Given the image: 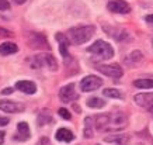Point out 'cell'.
I'll return each instance as SVG.
<instances>
[{"instance_id":"cell-1","label":"cell","mask_w":153,"mask_h":145,"mask_svg":"<svg viewBox=\"0 0 153 145\" xmlns=\"http://www.w3.org/2000/svg\"><path fill=\"white\" fill-rule=\"evenodd\" d=\"M94 33H96V28L93 25H80V27L70 28L66 34V37H68L70 44L80 45V44H84L86 41H88L94 35Z\"/></svg>"},{"instance_id":"cell-2","label":"cell","mask_w":153,"mask_h":145,"mask_svg":"<svg viewBox=\"0 0 153 145\" xmlns=\"http://www.w3.org/2000/svg\"><path fill=\"white\" fill-rule=\"evenodd\" d=\"M87 51L90 54H94L96 56H98L100 59H111L114 56V48L102 40H97L94 44H91L87 48Z\"/></svg>"},{"instance_id":"cell-3","label":"cell","mask_w":153,"mask_h":145,"mask_svg":"<svg viewBox=\"0 0 153 145\" xmlns=\"http://www.w3.org/2000/svg\"><path fill=\"white\" fill-rule=\"evenodd\" d=\"M33 61V68H48L52 72L58 70V62L49 52H39L38 55L34 56Z\"/></svg>"},{"instance_id":"cell-4","label":"cell","mask_w":153,"mask_h":145,"mask_svg":"<svg viewBox=\"0 0 153 145\" xmlns=\"http://www.w3.org/2000/svg\"><path fill=\"white\" fill-rule=\"evenodd\" d=\"M96 69L110 78H121L124 75V70L118 64H104V65H96Z\"/></svg>"},{"instance_id":"cell-5","label":"cell","mask_w":153,"mask_h":145,"mask_svg":"<svg viewBox=\"0 0 153 145\" xmlns=\"http://www.w3.org/2000/svg\"><path fill=\"white\" fill-rule=\"evenodd\" d=\"M27 42L31 48H34V49H39V51H41V49H48V48H49L45 37H44L42 34H38V33H30L28 34Z\"/></svg>"},{"instance_id":"cell-6","label":"cell","mask_w":153,"mask_h":145,"mask_svg":"<svg viewBox=\"0 0 153 145\" xmlns=\"http://www.w3.org/2000/svg\"><path fill=\"white\" fill-rule=\"evenodd\" d=\"M102 84V80L98 78V76H94V75H90V76H86L82 79L80 82V89L83 92H93V90H97L100 86Z\"/></svg>"},{"instance_id":"cell-7","label":"cell","mask_w":153,"mask_h":145,"mask_svg":"<svg viewBox=\"0 0 153 145\" xmlns=\"http://www.w3.org/2000/svg\"><path fill=\"white\" fill-rule=\"evenodd\" d=\"M24 104L19 102H13V100H0V110L10 114H16V113L24 111Z\"/></svg>"},{"instance_id":"cell-8","label":"cell","mask_w":153,"mask_h":145,"mask_svg":"<svg viewBox=\"0 0 153 145\" xmlns=\"http://www.w3.org/2000/svg\"><path fill=\"white\" fill-rule=\"evenodd\" d=\"M107 9L112 11V13H118V14H126L131 11V6L126 3L125 0H110Z\"/></svg>"},{"instance_id":"cell-9","label":"cell","mask_w":153,"mask_h":145,"mask_svg":"<svg viewBox=\"0 0 153 145\" xmlns=\"http://www.w3.org/2000/svg\"><path fill=\"white\" fill-rule=\"evenodd\" d=\"M77 97H79V96H77L76 90H74L73 83L66 84V86H63V87L59 90V99L63 102V103H70V102L76 100Z\"/></svg>"},{"instance_id":"cell-10","label":"cell","mask_w":153,"mask_h":145,"mask_svg":"<svg viewBox=\"0 0 153 145\" xmlns=\"http://www.w3.org/2000/svg\"><path fill=\"white\" fill-rule=\"evenodd\" d=\"M111 123V116L110 114H98L94 117V128L98 131H105L107 127Z\"/></svg>"},{"instance_id":"cell-11","label":"cell","mask_w":153,"mask_h":145,"mask_svg":"<svg viewBox=\"0 0 153 145\" xmlns=\"http://www.w3.org/2000/svg\"><path fill=\"white\" fill-rule=\"evenodd\" d=\"M135 103L140 107L149 108L153 106V93H138L135 94Z\"/></svg>"},{"instance_id":"cell-12","label":"cell","mask_w":153,"mask_h":145,"mask_svg":"<svg viewBox=\"0 0 153 145\" xmlns=\"http://www.w3.org/2000/svg\"><path fill=\"white\" fill-rule=\"evenodd\" d=\"M16 89H19L20 92L23 93H27V94H34L37 92V86L34 82L31 80H20L16 83Z\"/></svg>"},{"instance_id":"cell-13","label":"cell","mask_w":153,"mask_h":145,"mask_svg":"<svg viewBox=\"0 0 153 145\" xmlns=\"http://www.w3.org/2000/svg\"><path fill=\"white\" fill-rule=\"evenodd\" d=\"M56 41L59 42V51L60 54H62V56L63 58H66V56H69V45H70V42L69 40H68V37H66L65 34H60L58 33L56 34Z\"/></svg>"},{"instance_id":"cell-14","label":"cell","mask_w":153,"mask_h":145,"mask_svg":"<svg viewBox=\"0 0 153 145\" xmlns=\"http://www.w3.org/2000/svg\"><path fill=\"white\" fill-rule=\"evenodd\" d=\"M30 138V127L27 123H19L17 126V134L14 135L16 141H25Z\"/></svg>"},{"instance_id":"cell-15","label":"cell","mask_w":153,"mask_h":145,"mask_svg":"<svg viewBox=\"0 0 153 145\" xmlns=\"http://www.w3.org/2000/svg\"><path fill=\"white\" fill-rule=\"evenodd\" d=\"M56 140L58 141H62V142H70V141L74 138L73 132L70 131L69 128H59L55 134Z\"/></svg>"},{"instance_id":"cell-16","label":"cell","mask_w":153,"mask_h":145,"mask_svg":"<svg viewBox=\"0 0 153 145\" xmlns=\"http://www.w3.org/2000/svg\"><path fill=\"white\" fill-rule=\"evenodd\" d=\"M19 52V47L14 42H3L0 44V55H13Z\"/></svg>"},{"instance_id":"cell-17","label":"cell","mask_w":153,"mask_h":145,"mask_svg":"<svg viewBox=\"0 0 153 145\" xmlns=\"http://www.w3.org/2000/svg\"><path fill=\"white\" fill-rule=\"evenodd\" d=\"M142 59H143L142 52L138 51V49H135V51H132L129 55L125 58V62H126V65H136V64H139Z\"/></svg>"},{"instance_id":"cell-18","label":"cell","mask_w":153,"mask_h":145,"mask_svg":"<svg viewBox=\"0 0 153 145\" xmlns=\"http://www.w3.org/2000/svg\"><path fill=\"white\" fill-rule=\"evenodd\" d=\"M93 127H94V117L84 118V137H87V138L93 137Z\"/></svg>"},{"instance_id":"cell-19","label":"cell","mask_w":153,"mask_h":145,"mask_svg":"<svg viewBox=\"0 0 153 145\" xmlns=\"http://www.w3.org/2000/svg\"><path fill=\"white\" fill-rule=\"evenodd\" d=\"M134 86L138 89H152L153 79H136L134 80Z\"/></svg>"},{"instance_id":"cell-20","label":"cell","mask_w":153,"mask_h":145,"mask_svg":"<svg viewBox=\"0 0 153 145\" xmlns=\"http://www.w3.org/2000/svg\"><path fill=\"white\" fill-rule=\"evenodd\" d=\"M105 106V102L100 97H90L87 100V107L90 108H101Z\"/></svg>"},{"instance_id":"cell-21","label":"cell","mask_w":153,"mask_h":145,"mask_svg":"<svg viewBox=\"0 0 153 145\" xmlns=\"http://www.w3.org/2000/svg\"><path fill=\"white\" fill-rule=\"evenodd\" d=\"M102 94L107 96V97H111V99H124L122 92H120L118 89H104Z\"/></svg>"},{"instance_id":"cell-22","label":"cell","mask_w":153,"mask_h":145,"mask_svg":"<svg viewBox=\"0 0 153 145\" xmlns=\"http://www.w3.org/2000/svg\"><path fill=\"white\" fill-rule=\"evenodd\" d=\"M114 117H115V118H111V123L114 124V126L121 127V126H124V124L126 123L125 114H122V113H118V114H115Z\"/></svg>"},{"instance_id":"cell-23","label":"cell","mask_w":153,"mask_h":145,"mask_svg":"<svg viewBox=\"0 0 153 145\" xmlns=\"http://www.w3.org/2000/svg\"><path fill=\"white\" fill-rule=\"evenodd\" d=\"M52 121V117L51 116H45V114H44V113H42V114H39V116H38V126H44V124H45V123H51Z\"/></svg>"},{"instance_id":"cell-24","label":"cell","mask_w":153,"mask_h":145,"mask_svg":"<svg viewBox=\"0 0 153 145\" xmlns=\"http://www.w3.org/2000/svg\"><path fill=\"white\" fill-rule=\"evenodd\" d=\"M58 113H59V116L62 118H63V120H70V113L68 111V110H66V108H59V110H58Z\"/></svg>"},{"instance_id":"cell-25","label":"cell","mask_w":153,"mask_h":145,"mask_svg":"<svg viewBox=\"0 0 153 145\" xmlns=\"http://www.w3.org/2000/svg\"><path fill=\"white\" fill-rule=\"evenodd\" d=\"M9 0H0V10H9Z\"/></svg>"},{"instance_id":"cell-26","label":"cell","mask_w":153,"mask_h":145,"mask_svg":"<svg viewBox=\"0 0 153 145\" xmlns=\"http://www.w3.org/2000/svg\"><path fill=\"white\" fill-rule=\"evenodd\" d=\"M7 124H9V118H6V117H0V127L7 126Z\"/></svg>"},{"instance_id":"cell-27","label":"cell","mask_w":153,"mask_h":145,"mask_svg":"<svg viewBox=\"0 0 153 145\" xmlns=\"http://www.w3.org/2000/svg\"><path fill=\"white\" fill-rule=\"evenodd\" d=\"M0 34H1V35H11V33H9V31H4V30H1V28H0Z\"/></svg>"},{"instance_id":"cell-28","label":"cell","mask_w":153,"mask_h":145,"mask_svg":"<svg viewBox=\"0 0 153 145\" xmlns=\"http://www.w3.org/2000/svg\"><path fill=\"white\" fill-rule=\"evenodd\" d=\"M3 141H4V132L0 131V145L3 144Z\"/></svg>"},{"instance_id":"cell-29","label":"cell","mask_w":153,"mask_h":145,"mask_svg":"<svg viewBox=\"0 0 153 145\" xmlns=\"http://www.w3.org/2000/svg\"><path fill=\"white\" fill-rule=\"evenodd\" d=\"M11 92H13V89H3V90H1V93H3V94H10Z\"/></svg>"},{"instance_id":"cell-30","label":"cell","mask_w":153,"mask_h":145,"mask_svg":"<svg viewBox=\"0 0 153 145\" xmlns=\"http://www.w3.org/2000/svg\"><path fill=\"white\" fill-rule=\"evenodd\" d=\"M146 21H148V23H153V14H150V16L146 17Z\"/></svg>"},{"instance_id":"cell-31","label":"cell","mask_w":153,"mask_h":145,"mask_svg":"<svg viewBox=\"0 0 153 145\" xmlns=\"http://www.w3.org/2000/svg\"><path fill=\"white\" fill-rule=\"evenodd\" d=\"M17 4H23V3H25V0H14Z\"/></svg>"},{"instance_id":"cell-32","label":"cell","mask_w":153,"mask_h":145,"mask_svg":"<svg viewBox=\"0 0 153 145\" xmlns=\"http://www.w3.org/2000/svg\"><path fill=\"white\" fill-rule=\"evenodd\" d=\"M150 110H152V111H153V106H152V108H150Z\"/></svg>"}]
</instances>
